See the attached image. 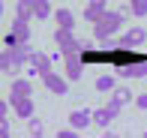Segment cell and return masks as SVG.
<instances>
[{
	"mask_svg": "<svg viewBox=\"0 0 147 138\" xmlns=\"http://www.w3.org/2000/svg\"><path fill=\"white\" fill-rule=\"evenodd\" d=\"M123 21H126V12H117V9H105L102 15L93 21V39H96L99 45H108L111 42V36L117 33L120 27H123Z\"/></svg>",
	"mask_w": 147,
	"mask_h": 138,
	"instance_id": "6da1fadb",
	"label": "cell"
},
{
	"mask_svg": "<svg viewBox=\"0 0 147 138\" xmlns=\"http://www.w3.org/2000/svg\"><path fill=\"white\" fill-rule=\"evenodd\" d=\"M54 42H57V48L63 51V57L66 54H81V42H78V39L72 36V30H66V27L54 30Z\"/></svg>",
	"mask_w": 147,
	"mask_h": 138,
	"instance_id": "7a4b0ae2",
	"label": "cell"
},
{
	"mask_svg": "<svg viewBox=\"0 0 147 138\" xmlns=\"http://www.w3.org/2000/svg\"><path fill=\"white\" fill-rule=\"evenodd\" d=\"M144 39H147L144 27H132V30H126V33L117 36V48H135V45H141Z\"/></svg>",
	"mask_w": 147,
	"mask_h": 138,
	"instance_id": "3957f363",
	"label": "cell"
},
{
	"mask_svg": "<svg viewBox=\"0 0 147 138\" xmlns=\"http://www.w3.org/2000/svg\"><path fill=\"white\" fill-rule=\"evenodd\" d=\"M69 126L78 129V132H81V129H90L93 126V111H87L84 105H78V108L69 114Z\"/></svg>",
	"mask_w": 147,
	"mask_h": 138,
	"instance_id": "277c9868",
	"label": "cell"
},
{
	"mask_svg": "<svg viewBox=\"0 0 147 138\" xmlns=\"http://www.w3.org/2000/svg\"><path fill=\"white\" fill-rule=\"evenodd\" d=\"M9 105L21 120H30L33 117V96H9Z\"/></svg>",
	"mask_w": 147,
	"mask_h": 138,
	"instance_id": "5b68a950",
	"label": "cell"
},
{
	"mask_svg": "<svg viewBox=\"0 0 147 138\" xmlns=\"http://www.w3.org/2000/svg\"><path fill=\"white\" fill-rule=\"evenodd\" d=\"M63 60H66V78H69V81H78V78H81V72H84L81 54H66Z\"/></svg>",
	"mask_w": 147,
	"mask_h": 138,
	"instance_id": "8992f818",
	"label": "cell"
},
{
	"mask_svg": "<svg viewBox=\"0 0 147 138\" xmlns=\"http://www.w3.org/2000/svg\"><path fill=\"white\" fill-rule=\"evenodd\" d=\"M114 117H117V111L111 108V105H105V108H96V111H93V126H96V129H108Z\"/></svg>",
	"mask_w": 147,
	"mask_h": 138,
	"instance_id": "52a82bcc",
	"label": "cell"
},
{
	"mask_svg": "<svg viewBox=\"0 0 147 138\" xmlns=\"http://www.w3.org/2000/svg\"><path fill=\"white\" fill-rule=\"evenodd\" d=\"M42 81H45V87H48L51 93H57V96H63L66 90H69V84H66V78H60L57 72H45V75H42Z\"/></svg>",
	"mask_w": 147,
	"mask_h": 138,
	"instance_id": "ba28073f",
	"label": "cell"
},
{
	"mask_svg": "<svg viewBox=\"0 0 147 138\" xmlns=\"http://www.w3.org/2000/svg\"><path fill=\"white\" fill-rule=\"evenodd\" d=\"M111 102H114V105H120V108H123V105L135 102V93H132V90L126 87V84H117V87L111 90Z\"/></svg>",
	"mask_w": 147,
	"mask_h": 138,
	"instance_id": "9c48e42d",
	"label": "cell"
},
{
	"mask_svg": "<svg viewBox=\"0 0 147 138\" xmlns=\"http://www.w3.org/2000/svg\"><path fill=\"white\" fill-rule=\"evenodd\" d=\"M108 9V0H87V9H84V18L87 21H96L102 12Z\"/></svg>",
	"mask_w": 147,
	"mask_h": 138,
	"instance_id": "30bf717a",
	"label": "cell"
},
{
	"mask_svg": "<svg viewBox=\"0 0 147 138\" xmlns=\"http://www.w3.org/2000/svg\"><path fill=\"white\" fill-rule=\"evenodd\" d=\"M123 78H144L147 75V60H138V63H129V66L120 69Z\"/></svg>",
	"mask_w": 147,
	"mask_h": 138,
	"instance_id": "8fae6325",
	"label": "cell"
},
{
	"mask_svg": "<svg viewBox=\"0 0 147 138\" xmlns=\"http://www.w3.org/2000/svg\"><path fill=\"white\" fill-rule=\"evenodd\" d=\"M12 33H15L18 42H30V24L24 21V18L15 15V21H12Z\"/></svg>",
	"mask_w": 147,
	"mask_h": 138,
	"instance_id": "7c38bea8",
	"label": "cell"
},
{
	"mask_svg": "<svg viewBox=\"0 0 147 138\" xmlns=\"http://www.w3.org/2000/svg\"><path fill=\"white\" fill-rule=\"evenodd\" d=\"M9 96H33V84L27 81V78H15V81H12Z\"/></svg>",
	"mask_w": 147,
	"mask_h": 138,
	"instance_id": "4fadbf2b",
	"label": "cell"
},
{
	"mask_svg": "<svg viewBox=\"0 0 147 138\" xmlns=\"http://www.w3.org/2000/svg\"><path fill=\"white\" fill-rule=\"evenodd\" d=\"M54 15V6L48 3V0H33V18H51Z\"/></svg>",
	"mask_w": 147,
	"mask_h": 138,
	"instance_id": "5bb4252c",
	"label": "cell"
},
{
	"mask_svg": "<svg viewBox=\"0 0 147 138\" xmlns=\"http://www.w3.org/2000/svg\"><path fill=\"white\" fill-rule=\"evenodd\" d=\"M54 21H57V27H66V30L75 27V15L69 9H54Z\"/></svg>",
	"mask_w": 147,
	"mask_h": 138,
	"instance_id": "9a60e30c",
	"label": "cell"
},
{
	"mask_svg": "<svg viewBox=\"0 0 147 138\" xmlns=\"http://www.w3.org/2000/svg\"><path fill=\"white\" fill-rule=\"evenodd\" d=\"M15 15L24 18V21H30L33 18V0H18L15 3Z\"/></svg>",
	"mask_w": 147,
	"mask_h": 138,
	"instance_id": "2e32d148",
	"label": "cell"
},
{
	"mask_svg": "<svg viewBox=\"0 0 147 138\" xmlns=\"http://www.w3.org/2000/svg\"><path fill=\"white\" fill-rule=\"evenodd\" d=\"M114 87H117V81H114L111 75H99V78H96V90H99V93H111Z\"/></svg>",
	"mask_w": 147,
	"mask_h": 138,
	"instance_id": "e0dca14e",
	"label": "cell"
},
{
	"mask_svg": "<svg viewBox=\"0 0 147 138\" xmlns=\"http://www.w3.org/2000/svg\"><path fill=\"white\" fill-rule=\"evenodd\" d=\"M129 12L135 18H147V0H129Z\"/></svg>",
	"mask_w": 147,
	"mask_h": 138,
	"instance_id": "ac0fdd59",
	"label": "cell"
},
{
	"mask_svg": "<svg viewBox=\"0 0 147 138\" xmlns=\"http://www.w3.org/2000/svg\"><path fill=\"white\" fill-rule=\"evenodd\" d=\"M27 132H30L33 138H39V135H45V123L39 120V117H30V120H27Z\"/></svg>",
	"mask_w": 147,
	"mask_h": 138,
	"instance_id": "d6986e66",
	"label": "cell"
},
{
	"mask_svg": "<svg viewBox=\"0 0 147 138\" xmlns=\"http://www.w3.org/2000/svg\"><path fill=\"white\" fill-rule=\"evenodd\" d=\"M0 72H12V48L0 51Z\"/></svg>",
	"mask_w": 147,
	"mask_h": 138,
	"instance_id": "ffe728a7",
	"label": "cell"
},
{
	"mask_svg": "<svg viewBox=\"0 0 147 138\" xmlns=\"http://www.w3.org/2000/svg\"><path fill=\"white\" fill-rule=\"evenodd\" d=\"M135 108L138 111H147V93H138L135 96Z\"/></svg>",
	"mask_w": 147,
	"mask_h": 138,
	"instance_id": "44dd1931",
	"label": "cell"
},
{
	"mask_svg": "<svg viewBox=\"0 0 147 138\" xmlns=\"http://www.w3.org/2000/svg\"><path fill=\"white\" fill-rule=\"evenodd\" d=\"M9 120H6V117H0V138H9Z\"/></svg>",
	"mask_w": 147,
	"mask_h": 138,
	"instance_id": "7402d4cb",
	"label": "cell"
},
{
	"mask_svg": "<svg viewBox=\"0 0 147 138\" xmlns=\"http://www.w3.org/2000/svg\"><path fill=\"white\" fill-rule=\"evenodd\" d=\"M57 138H78V129H60Z\"/></svg>",
	"mask_w": 147,
	"mask_h": 138,
	"instance_id": "603a6c76",
	"label": "cell"
},
{
	"mask_svg": "<svg viewBox=\"0 0 147 138\" xmlns=\"http://www.w3.org/2000/svg\"><path fill=\"white\" fill-rule=\"evenodd\" d=\"M9 108H12V105H6L3 99H0V117H6V111H9Z\"/></svg>",
	"mask_w": 147,
	"mask_h": 138,
	"instance_id": "cb8c5ba5",
	"label": "cell"
},
{
	"mask_svg": "<svg viewBox=\"0 0 147 138\" xmlns=\"http://www.w3.org/2000/svg\"><path fill=\"white\" fill-rule=\"evenodd\" d=\"M3 9H6V6H3V0H0V18H3Z\"/></svg>",
	"mask_w": 147,
	"mask_h": 138,
	"instance_id": "d4e9b609",
	"label": "cell"
}]
</instances>
